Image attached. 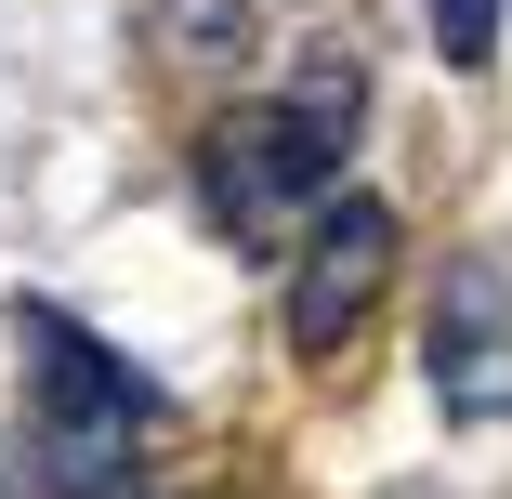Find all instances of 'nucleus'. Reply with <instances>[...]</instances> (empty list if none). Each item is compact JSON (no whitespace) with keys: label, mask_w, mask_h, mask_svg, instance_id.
<instances>
[{"label":"nucleus","mask_w":512,"mask_h":499,"mask_svg":"<svg viewBox=\"0 0 512 499\" xmlns=\"http://www.w3.org/2000/svg\"><path fill=\"white\" fill-rule=\"evenodd\" d=\"M342 145H355V66H316L302 92H276V106L211 119V145H197V197H211L224 237H276L289 211L342 197Z\"/></svg>","instance_id":"f257e3e1"},{"label":"nucleus","mask_w":512,"mask_h":499,"mask_svg":"<svg viewBox=\"0 0 512 499\" xmlns=\"http://www.w3.org/2000/svg\"><path fill=\"white\" fill-rule=\"evenodd\" d=\"M14 329H27L40 473H53L66 499H132V447H145V421H158V394L132 381V355H106V342H92L79 316H53V303H27Z\"/></svg>","instance_id":"f03ea898"},{"label":"nucleus","mask_w":512,"mask_h":499,"mask_svg":"<svg viewBox=\"0 0 512 499\" xmlns=\"http://www.w3.org/2000/svg\"><path fill=\"white\" fill-rule=\"evenodd\" d=\"M394 276V211L381 197H316L302 224V263H289V355H342Z\"/></svg>","instance_id":"7ed1b4c3"},{"label":"nucleus","mask_w":512,"mask_h":499,"mask_svg":"<svg viewBox=\"0 0 512 499\" xmlns=\"http://www.w3.org/2000/svg\"><path fill=\"white\" fill-rule=\"evenodd\" d=\"M434 394L460 421H512V276L499 263H460L447 303H434Z\"/></svg>","instance_id":"20e7f679"},{"label":"nucleus","mask_w":512,"mask_h":499,"mask_svg":"<svg viewBox=\"0 0 512 499\" xmlns=\"http://www.w3.org/2000/svg\"><path fill=\"white\" fill-rule=\"evenodd\" d=\"M434 53L447 66H486L499 53V0H434Z\"/></svg>","instance_id":"39448f33"}]
</instances>
